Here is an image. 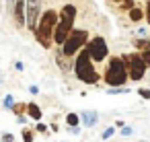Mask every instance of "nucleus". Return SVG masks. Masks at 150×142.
Returning a JSON list of instances; mask_svg holds the SVG:
<instances>
[{
  "label": "nucleus",
  "mask_w": 150,
  "mask_h": 142,
  "mask_svg": "<svg viewBox=\"0 0 150 142\" xmlns=\"http://www.w3.org/2000/svg\"><path fill=\"white\" fill-rule=\"evenodd\" d=\"M127 76H129V68H127V62L121 58V56H111L109 58V64H107V70L103 74V80L109 84V89H119L127 82Z\"/></svg>",
  "instance_id": "f257e3e1"
},
{
  "label": "nucleus",
  "mask_w": 150,
  "mask_h": 142,
  "mask_svg": "<svg viewBox=\"0 0 150 142\" xmlns=\"http://www.w3.org/2000/svg\"><path fill=\"white\" fill-rule=\"evenodd\" d=\"M74 74H76V78H78L80 82H86V84H97V82L101 80V74H99L97 68L93 66V60H91L86 48L80 50V54H78L76 60H74Z\"/></svg>",
  "instance_id": "f03ea898"
},
{
  "label": "nucleus",
  "mask_w": 150,
  "mask_h": 142,
  "mask_svg": "<svg viewBox=\"0 0 150 142\" xmlns=\"http://www.w3.org/2000/svg\"><path fill=\"white\" fill-rule=\"evenodd\" d=\"M74 19H76V6L74 4H64L62 11H60V23H58L56 33H54V41L60 48L66 43V39L74 31Z\"/></svg>",
  "instance_id": "7ed1b4c3"
},
{
  "label": "nucleus",
  "mask_w": 150,
  "mask_h": 142,
  "mask_svg": "<svg viewBox=\"0 0 150 142\" xmlns=\"http://www.w3.org/2000/svg\"><path fill=\"white\" fill-rule=\"evenodd\" d=\"M58 23H60V15H58L56 11H52V9H50L47 13H43L41 19H39V27H37L35 37L39 39V43H41L45 50H50V45H52V41H54V33H56Z\"/></svg>",
  "instance_id": "20e7f679"
},
{
  "label": "nucleus",
  "mask_w": 150,
  "mask_h": 142,
  "mask_svg": "<svg viewBox=\"0 0 150 142\" xmlns=\"http://www.w3.org/2000/svg\"><path fill=\"white\" fill-rule=\"evenodd\" d=\"M88 41H91V39H88V33H86L84 29H74V31L70 33V37L66 39V43H64L60 50H62L64 56H74L78 50H84Z\"/></svg>",
  "instance_id": "39448f33"
},
{
  "label": "nucleus",
  "mask_w": 150,
  "mask_h": 142,
  "mask_svg": "<svg viewBox=\"0 0 150 142\" xmlns=\"http://www.w3.org/2000/svg\"><path fill=\"white\" fill-rule=\"evenodd\" d=\"M86 52L91 56L93 62H103L107 56H109V48H107V41L103 37H93L88 43H86Z\"/></svg>",
  "instance_id": "423d86ee"
},
{
  "label": "nucleus",
  "mask_w": 150,
  "mask_h": 142,
  "mask_svg": "<svg viewBox=\"0 0 150 142\" xmlns=\"http://www.w3.org/2000/svg\"><path fill=\"white\" fill-rule=\"evenodd\" d=\"M121 58L127 62V68H129V78H132V80H140V78L144 76L146 68H148V66H146V62L142 60V56H140V54H129V56H127V54H123Z\"/></svg>",
  "instance_id": "0eeeda50"
},
{
  "label": "nucleus",
  "mask_w": 150,
  "mask_h": 142,
  "mask_svg": "<svg viewBox=\"0 0 150 142\" xmlns=\"http://www.w3.org/2000/svg\"><path fill=\"white\" fill-rule=\"evenodd\" d=\"M41 19V0H27V29L37 33Z\"/></svg>",
  "instance_id": "6e6552de"
},
{
  "label": "nucleus",
  "mask_w": 150,
  "mask_h": 142,
  "mask_svg": "<svg viewBox=\"0 0 150 142\" xmlns=\"http://www.w3.org/2000/svg\"><path fill=\"white\" fill-rule=\"evenodd\" d=\"M13 15H15V23L19 27H27V0H15Z\"/></svg>",
  "instance_id": "1a4fd4ad"
},
{
  "label": "nucleus",
  "mask_w": 150,
  "mask_h": 142,
  "mask_svg": "<svg viewBox=\"0 0 150 142\" xmlns=\"http://www.w3.org/2000/svg\"><path fill=\"white\" fill-rule=\"evenodd\" d=\"M80 121H82L84 128H95L99 124V115H97V111H82L80 113Z\"/></svg>",
  "instance_id": "9d476101"
},
{
  "label": "nucleus",
  "mask_w": 150,
  "mask_h": 142,
  "mask_svg": "<svg viewBox=\"0 0 150 142\" xmlns=\"http://www.w3.org/2000/svg\"><path fill=\"white\" fill-rule=\"evenodd\" d=\"M27 115L39 124V119H41V109H39V105H37V103H27Z\"/></svg>",
  "instance_id": "9b49d317"
},
{
  "label": "nucleus",
  "mask_w": 150,
  "mask_h": 142,
  "mask_svg": "<svg viewBox=\"0 0 150 142\" xmlns=\"http://www.w3.org/2000/svg\"><path fill=\"white\" fill-rule=\"evenodd\" d=\"M78 124H80V115L78 113H68L66 115V126L68 128H76Z\"/></svg>",
  "instance_id": "f8f14e48"
},
{
  "label": "nucleus",
  "mask_w": 150,
  "mask_h": 142,
  "mask_svg": "<svg viewBox=\"0 0 150 142\" xmlns=\"http://www.w3.org/2000/svg\"><path fill=\"white\" fill-rule=\"evenodd\" d=\"M127 15H129V21H134V23H140V21L144 19V11H142V9H134V11H129Z\"/></svg>",
  "instance_id": "ddd939ff"
},
{
  "label": "nucleus",
  "mask_w": 150,
  "mask_h": 142,
  "mask_svg": "<svg viewBox=\"0 0 150 142\" xmlns=\"http://www.w3.org/2000/svg\"><path fill=\"white\" fill-rule=\"evenodd\" d=\"M134 45H136L138 50H142V52L150 50V41H148V39H136V41H134Z\"/></svg>",
  "instance_id": "4468645a"
},
{
  "label": "nucleus",
  "mask_w": 150,
  "mask_h": 142,
  "mask_svg": "<svg viewBox=\"0 0 150 142\" xmlns=\"http://www.w3.org/2000/svg\"><path fill=\"white\" fill-rule=\"evenodd\" d=\"M35 130H29V128H25L23 130V142H33L35 140V134H33Z\"/></svg>",
  "instance_id": "2eb2a0df"
},
{
  "label": "nucleus",
  "mask_w": 150,
  "mask_h": 142,
  "mask_svg": "<svg viewBox=\"0 0 150 142\" xmlns=\"http://www.w3.org/2000/svg\"><path fill=\"white\" fill-rule=\"evenodd\" d=\"M121 93H129L127 87H119V89H107V95H121Z\"/></svg>",
  "instance_id": "dca6fc26"
},
{
  "label": "nucleus",
  "mask_w": 150,
  "mask_h": 142,
  "mask_svg": "<svg viewBox=\"0 0 150 142\" xmlns=\"http://www.w3.org/2000/svg\"><path fill=\"white\" fill-rule=\"evenodd\" d=\"M15 105H17V103H15V97H13V95H6V97H4V107L13 111V107H15Z\"/></svg>",
  "instance_id": "f3484780"
},
{
  "label": "nucleus",
  "mask_w": 150,
  "mask_h": 142,
  "mask_svg": "<svg viewBox=\"0 0 150 142\" xmlns=\"http://www.w3.org/2000/svg\"><path fill=\"white\" fill-rule=\"evenodd\" d=\"M136 35H138L140 39H148V35H150V31H148L146 27H140V29L136 31Z\"/></svg>",
  "instance_id": "a211bd4d"
},
{
  "label": "nucleus",
  "mask_w": 150,
  "mask_h": 142,
  "mask_svg": "<svg viewBox=\"0 0 150 142\" xmlns=\"http://www.w3.org/2000/svg\"><path fill=\"white\" fill-rule=\"evenodd\" d=\"M13 111H15V113L21 117V115H23V111H27V105H23V103H17V105L13 107Z\"/></svg>",
  "instance_id": "6ab92c4d"
},
{
  "label": "nucleus",
  "mask_w": 150,
  "mask_h": 142,
  "mask_svg": "<svg viewBox=\"0 0 150 142\" xmlns=\"http://www.w3.org/2000/svg\"><path fill=\"white\" fill-rule=\"evenodd\" d=\"M113 134H115V128H113V126H109V128H107V130H105V132L101 134V138H103V140H109V138H111Z\"/></svg>",
  "instance_id": "aec40b11"
},
{
  "label": "nucleus",
  "mask_w": 150,
  "mask_h": 142,
  "mask_svg": "<svg viewBox=\"0 0 150 142\" xmlns=\"http://www.w3.org/2000/svg\"><path fill=\"white\" fill-rule=\"evenodd\" d=\"M136 6H134V0H125V2H121V11H134Z\"/></svg>",
  "instance_id": "412c9836"
},
{
  "label": "nucleus",
  "mask_w": 150,
  "mask_h": 142,
  "mask_svg": "<svg viewBox=\"0 0 150 142\" xmlns=\"http://www.w3.org/2000/svg\"><path fill=\"white\" fill-rule=\"evenodd\" d=\"M132 134H134V128L132 126H123L121 128V136H132Z\"/></svg>",
  "instance_id": "4be33fe9"
},
{
  "label": "nucleus",
  "mask_w": 150,
  "mask_h": 142,
  "mask_svg": "<svg viewBox=\"0 0 150 142\" xmlns=\"http://www.w3.org/2000/svg\"><path fill=\"white\" fill-rule=\"evenodd\" d=\"M35 130H37V132H41V134H47V126H45V124H41V121L35 126Z\"/></svg>",
  "instance_id": "5701e85b"
},
{
  "label": "nucleus",
  "mask_w": 150,
  "mask_h": 142,
  "mask_svg": "<svg viewBox=\"0 0 150 142\" xmlns=\"http://www.w3.org/2000/svg\"><path fill=\"white\" fill-rule=\"evenodd\" d=\"M138 93H140V97H144V99H150V89H138Z\"/></svg>",
  "instance_id": "b1692460"
},
{
  "label": "nucleus",
  "mask_w": 150,
  "mask_h": 142,
  "mask_svg": "<svg viewBox=\"0 0 150 142\" xmlns=\"http://www.w3.org/2000/svg\"><path fill=\"white\" fill-rule=\"evenodd\" d=\"M142 60L146 62V66H150V50H146V52H142Z\"/></svg>",
  "instance_id": "393cba45"
},
{
  "label": "nucleus",
  "mask_w": 150,
  "mask_h": 142,
  "mask_svg": "<svg viewBox=\"0 0 150 142\" xmlns=\"http://www.w3.org/2000/svg\"><path fill=\"white\" fill-rule=\"evenodd\" d=\"M0 142H15V136L13 134H4L2 138H0Z\"/></svg>",
  "instance_id": "a878e982"
},
{
  "label": "nucleus",
  "mask_w": 150,
  "mask_h": 142,
  "mask_svg": "<svg viewBox=\"0 0 150 142\" xmlns=\"http://www.w3.org/2000/svg\"><path fill=\"white\" fill-rule=\"evenodd\" d=\"M146 21L150 23V0H148V4H146Z\"/></svg>",
  "instance_id": "bb28decb"
},
{
  "label": "nucleus",
  "mask_w": 150,
  "mask_h": 142,
  "mask_svg": "<svg viewBox=\"0 0 150 142\" xmlns=\"http://www.w3.org/2000/svg\"><path fill=\"white\" fill-rule=\"evenodd\" d=\"M29 91H31V95H37V93H39V89H37L35 84H31V87H29Z\"/></svg>",
  "instance_id": "cd10ccee"
},
{
  "label": "nucleus",
  "mask_w": 150,
  "mask_h": 142,
  "mask_svg": "<svg viewBox=\"0 0 150 142\" xmlns=\"http://www.w3.org/2000/svg\"><path fill=\"white\" fill-rule=\"evenodd\" d=\"M68 130H70V134H74V136L80 134V128H78V126H76V128H68Z\"/></svg>",
  "instance_id": "c85d7f7f"
},
{
  "label": "nucleus",
  "mask_w": 150,
  "mask_h": 142,
  "mask_svg": "<svg viewBox=\"0 0 150 142\" xmlns=\"http://www.w3.org/2000/svg\"><path fill=\"white\" fill-rule=\"evenodd\" d=\"M15 68H17L19 72H23V68H25V66H23V62H17V64H15Z\"/></svg>",
  "instance_id": "c756f323"
},
{
  "label": "nucleus",
  "mask_w": 150,
  "mask_h": 142,
  "mask_svg": "<svg viewBox=\"0 0 150 142\" xmlns=\"http://www.w3.org/2000/svg\"><path fill=\"white\" fill-rule=\"evenodd\" d=\"M109 2H125V0H109Z\"/></svg>",
  "instance_id": "7c9ffc66"
},
{
  "label": "nucleus",
  "mask_w": 150,
  "mask_h": 142,
  "mask_svg": "<svg viewBox=\"0 0 150 142\" xmlns=\"http://www.w3.org/2000/svg\"><path fill=\"white\" fill-rule=\"evenodd\" d=\"M142 142H146V140H142Z\"/></svg>",
  "instance_id": "2f4dec72"
}]
</instances>
